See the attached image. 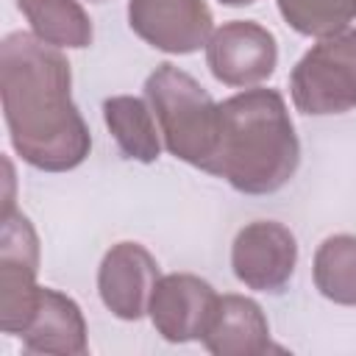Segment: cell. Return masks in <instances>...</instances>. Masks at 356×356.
<instances>
[{
  "instance_id": "cell-1",
  "label": "cell",
  "mask_w": 356,
  "mask_h": 356,
  "mask_svg": "<svg viewBox=\"0 0 356 356\" xmlns=\"http://www.w3.org/2000/svg\"><path fill=\"white\" fill-rule=\"evenodd\" d=\"M72 70L61 47L28 31L0 42V97L17 156L44 172H67L86 161L92 134L72 103Z\"/></svg>"
},
{
  "instance_id": "cell-2",
  "label": "cell",
  "mask_w": 356,
  "mask_h": 356,
  "mask_svg": "<svg viewBox=\"0 0 356 356\" xmlns=\"http://www.w3.org/2000/svg\"><path fill=\"white\" fill-rule=\"evenodd\" d=\"M300 164V142L278 89L250 86L220 103V136L206 167L242 195L284 189Z\"/></svg>"
},
{
  "instance_id": "cell-3",
  "label": "cell",
  "mask_w": 356,
  "mask_h": 356,
  "mask_svg": "<svg viewBox=\"0 0 356 356\" xmlns=\"http://www.w3.org/2000/svg\"><path fill=\"white\" fill-rule=\"evenodd\" d=\"M145 97L170 156L206 172L220 136V103L197 78L170 61L159 64L145 78Z\"/></svg>"
},
{
  "instance_id": "cell-4",
  "label": "cell",
  "mask_w": 356,
  "mask_h": 356,
  "mask_svg": "<svg viewBox=\"0 0 356 356\" xmlns=\"http://www.w3.org/2000/svg\"><path fill=\"white\" fill-rule=\"evenodd\" d=\"M289 95L300 114L325 117L356 108V28L317 39L289 72Z\"/></svg>"
},
{
  "instance_id": "cell-5",
  "label": "cell",
  "mask_w": 356,
  "mask_h": 356,
  "mask_svg": "<svg viewBox=\"0 0 356 356\" xmlns=\"http://www.w3.org/2000/svg\"><path fill=\"white\" fill-rule=\"evenodd\" d=\"M39 236L31 220L8 209L0 231V328L19 337L36 309L39 298Z\"/></svg>"
},
{
  "instance_id": "cell-6",
  "label": "cell",
  "mask_w": 356,
  "mask_h": 356,
  "mask_svg": "<svg viewBox=\"0 0 356 356\" xmlns=\"http://www.w3.org/2000/svg\"><path fill=\"white\" fill-rule=\"evenodd\" d=\"M298 267V239L278 220L242 225L231 245V270L239 284L256 292H281Z\"/></svg>"
},
{
  "instance_id": "cell-7",
  "label": "cell",
  "mask_w": 356,
  "mask_h": 356,
  "mask_svg": "<svg viewBox=\"0 0 356 356\" xmlns=\"http://www.w3.org/2000/svg\"><path fill=\"white\" fill-rule=\"evenodd\" d=\"M206 64L220 83L250 89L275 72L278 42L253 19H231L214 28L206 42Z\"/></svg>"
},
{
  "instance_id": "cell-8",
  "label": "cell",
  "mask_w": 356,
  "mask_h": 356,
  "mask_svg": "<svg viewBox=\"0 0 356 356\" xmlns=\"http://www.w3.org/2000/svg\"><path fill=\"white\" fill-rule=\"evenodd\" d=\"M128 25L145 44L170 56H189L214 33L206 0H128Z\"/></svg>"
},
{
  "instance_id": "cell-9",
  "label": "cell",
  "mask_w": 356,
  "mask_h": 356,
  "mask_svg": "<svg viewBox=\"0 0 356 356\" xmlns=\"http://www.w3.org/2000/svg\"><path fill=\"white\" fill-rule=\"evenodd\" d=\"M220 295L209 281L192 273H167L156 281L147 317L167 342H192L200 339Z\"/></svg>"
},
{
  "instance_id": "cell-10",
  "label": "cell",
  "mask_w": 356,
  "mask_h": 356,
  "mask_svg": "<svg viewBox=\"0 0 356 356\" xmlns=\"http://www.w3.org/2000/svg\"><path fill=\"white\" fill-rule=\"evenodd\" d=\"M159 261L139 242H117L97 267V295L120 320H142L159 281Z\"/></svg>"
},
{
  "instance_id": "cell-11",
  "label": "cell",
  "mask_w": 356,
  "mask_h": 356,
  "mask_svg": "<svg viewBox=\"0 0 356 356\" xmlns=\"http://www.w3.org/2000/svg\"><path fill=\"white\" fill-rule=\"evenodd\" d=\"M19 339L25 350L44 356H81L89 350L81 306L70 295L50 286H39L36 309Z\"/></svg>"
},
{
  "instance_id": "cell-12",
  "label": "cell",
  "mask_w": 356,
  "mask_h": 356,
  "mask_svg": "<svg viewBox=\"0 0 356 356\" xmlns=\"http://www.w3.org/2000/svg\"><path fill=\"white\" fill-rule=\"evenodd\" d=\"M200 342L214 356H261L273 348L267 314L245 295H220Z\"/></svg>"
},
{
  "instance_id": "cell-13",
  "label": "cell",
  "mask_w": 356,
  "mask_h": 356,
  "mask_svg": "<svg viewBox=\"0 0 356 356\" xmlns=\"http://www.w3.org/2000/svg\"><path fill=\"white\" fill-rule=\"evenodd\" d=\"M103 120L125 159L150 164L161 156V131L147 97L111 95L103 100Z\"/></svg>"
},
{
  "instance_id": "cell-14",
  "label": "cell",
  "mask_w": 356,
  "mask_h": 356,
  "mask_svg": "<svg viewBox=\"0 0 356 356\" xmlns=\"http://www.w3.org/2000/svg\"><path fill=\"white\" fill-rule=\"evenodd\" d=\"M31 33L61 50H83L95 39L89 14L78 0H17Z\"/></svg>"
},
{
  "instance_id": "cell-15",
  "label": "cell",
  "mask_w": 356,
  "mask_h": 356,
  "mask_svg": "<svg viewBox=\"0 0 356 356\" xmlns=\"http://www.w3.org/2000/svg\"><path fill=\"white\" fill-rule=\"evenodd\" d=\"M312 278L325 300L339 306H356V236H325L314 250Z\"/></svg>"
},
{
  "instance_id": "cell-16",
  "label": "cell",
  "mask_w": 356,
  "mask_h": 356,
  "mask_svg": "<svg viewBox=\"0 0 356 356\" xmlns=\"http://www.w3.org/2000/svg\"><path fill=\"white\" fill-rule=\"evenodd\" d=\"M278 11L295 33L323 39L350 28L356 0H278Z\"/></svg>"
},
{
  "instance_id": "cell-17",
  "label": "cell",
  "mask_w": 356,
  "mask_h": 356,
  "mask_svg": "<svg viewBox=\"0 0 356 356\" xmlns=\"http://www.w3.org/2000/svg\"><path fill=\"white\" fill-rule=\"evenodd\" d=\"M222 6H250V3H256V0H220Z\"/></svg>"
},
{
  "instance_id": "cell-18",
  "label": "cell",
  "mask_w": 356,
  "mask_h": 356,
  "mask_svg": "<svg viewBox=\"0 0 356 356\" xmlns=\"http://www.w3.org/2000/svg\"><path fill=\"white\" fill-rule=\"evenodd\" d=\"M92 3H103V0H92Z\"/></svg>"
}]
</instances>
